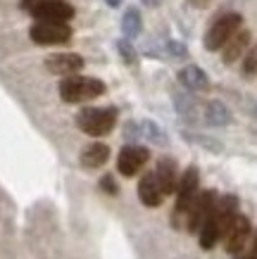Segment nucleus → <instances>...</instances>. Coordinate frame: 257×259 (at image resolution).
Listing matches in <instances>:
<instances>
[{
  "mask_svg": "<svg viewBox=\"0 0 257 259\" xmlns=\"http://www.w3.org/2000/svg\"><path fill=\"white\" fill-rule=\"evenodd\" d=\"M107 86L105 81L95 79V76H81V74H74V76H67V79L60 81V98H62L67 105H77V102H88L105 95Z\"/></svg>",
  "mask_w": 257,
  "mask_h": 259,
  "instance_id": "obj_1",
  "label": "nucleus"
},
{
  "mask_svg": "<svg viewBox=\"0 0 257 259\" xmlns=\"http://www.w3.org/2000/svg\"><path fill=\"white\" fill-rule=\"evenodd\" d=\"M198 186H200V171H198V166H188L186 171L181 174L179 188H176V204H174V212H171V226L174 228L186 226L188 209L198 197Z\"/></svg>",
  "mask_w": 257,
  "mask_h": 259,
  "instance_id": "obj_2",
  "label": "nucleus"
},
{
  "mask_svg": "<svg viewBox=\"0 0 257 259\" xmlns=\"http://www.w3.org/2000/svg\"><path fill=\"white\" fill-rule=\"evenodd\" d=\"M117 107H84L77 114V126L91 138H102L117 126Z\"/></svg>",
  "mask_w": 257,
  "mask_h": 259,
  "instance_id": "obj_3",
  "label": "nucleus"
},
{
  "mask_svg": "<svg viewBox=\"0 0 257 259\" xmlns=\"http://www.w3.org/2000/svg\"><path fill=\"white\" fill-rule=\"evenodd\" d=\"M19 8L36 22H67L74 19L77 10L67 0H22Z\"/></svg>",
  "mask_w": 257,
  "mask_h": 259,
  "instance_id": "obj_4",
  "label": "nucleus"
},
{
  "mask_svg": "<svg viewBox=\"0 0 257 259\" xmlns=\"http://www.w3.org/2000/svg\"><path fill=\"white\" fill-rule=\"evenodd\" d=\"M241 24H243V17L238 12H229V15L219 17L217 22L210 26V31L205 33V50H210V53L222 50L236 33L241 31Z\"/></svg>",
  "mask_w": 257,
  "mask_h": 259,
  "instance_id": "obj_5",
  "label": "nucleus"
},
{
  "mask_svg": "<svg viewBox=\"0 0 257 259\" xmlns=\"http://www.w3.org/2000/svg\"><path fill=\"white\" fill-rule=\"evenodd\" d=\"M29 38L36 46H67L71 43V26L67 22H33Z\"/></svg>",
  "mask_w": 257,
  "mask_h": 259,
  "instance_id": "obj_6",
  "label": "nucleus"
},
{
  "mask_svg": "<svg viewBox=\"0 0 257 259\" xmlns=\"http://www.w3.org/2000/svg\"><path fill=\"white\" fill-rule=\"evenodd\" d=\"M217 200H219L217 190H203V193H198V197H195V202L191 204L188 217H186V231L188 233H200V228H203L205 219L212 214Z\"/></svg>",
  "mask_w": 257,
  "mask_h": 259,
  "instance_id": "obj_7",
  "label": "nucleus"
},
{
  "mask_svg": "<svg viewBox=\"0 0 257 259\" xmlns=\"http://www.w3.org/2000/svg\"><path fill=\"white\" fill-rule=\"evenodd\" d=\"M150 159V150L143 148V145H124L119 150L117 157V171L126 179H131L136 174L143 171V166L148 164Z\"/></svg>",
  "mask_w": 257,
  "mask_h": 259,
  "instance_id": "obj_8",
  "label": "nucleus"
},
{
  "mask_svg": "<svg viewBox=\"0 0 257 259\" xmlns=\"http://www.w3.org/2000/svg\"><path fill=\"white\" fill-rule=\"evenodd\" d=\"M250 233H252V228H250V219L248 217H243V214H238V217L234 219V224L229 226L226 236H224L226 252H229V254H241V252L245 250L248 240H250Z\"/></svg>",
  "mask_w": 257,
  "mask_h": 259,
  "instance_id": "obj_9",
  "label": "nucleus"
},
{
  "mask_svg": "<svg viewBox=\"0 0 257 259\" xmlns=\"http://www.w3.org/2000/svg\"><path fill=\"white\" fill-rule=\"evenodd\" d=\"M46 69L55 76H74L84 69V57L77 55V53H55V55L46 57Z\"/></svg>",
  "mask_w": 257,
  "mask_h": 259,
  "instance_id": "obj_10",
  "label": "nucleus"
},
{
  "mask_svg": "<svg viewBox=\"0 0 257 259\" xmlns=\"http://www.w3.org/2000/svg\"><path fill=\"white\" fill-rule=\"evenodd\" d=\"M155 176L157 183L162 188V195H176V188H179V169H176V162L171 157H160L155 166Z\"/></svg>",
  "mask_w": 257,
  "mask_h": 259,
  "instance_id": "obj_11",
  "label": "nucleus"
},
{
  "mask_svg": "<svg viewBox=\"0 0 257 259\" xmlns=\"http://www.w3.org/2000/svg\"><path fill=\"white\" fill-rule=\"evenodd\" d=\"M138 200L145 207H160L164 200L162 195V188H160V183H157V176L155 171H145L140 176L138 181Z\"/></svg>",
  "mask_w": 257,
  "mask_h": 259,
  "instance_id": "obj_12",
  "label": "nucleus"
},
{
  "mask_svg": "<svg viewBox=\"0 0 257 259\" xmlns=\"http://www.w3.org/2000/svg\"><path fill=\"white\" fill-rule=\"evenodd\" d=\"M250 40H252V33L248 29H241L234 38L229 40L224 48H222V62L224 64H234L236 60H241L250 48Z\"/></svg>",
  "mask_w": 257,
  "mask_h": 259,
  "instance_id": "obj_13",
  "label": "nucleus"
},
{
  "mask_svg": "<svg viewBox=\"0 0 257 259\" xmlns=\"http://www.w3.org/2000/svg\"><path fill=\"white\" fill-rule=\"evenodd\" d=\"M109 159V145L107 143H88L84 150H81V166L84 169H100V166L107 164Z\"/></svg>",
  "mask_w": 257,
  "mask_h": 259,
  "instance_id": "obj_14",
  "label": "nucleus"
},
{
  "mask_svg": "<svg viewBox=\"0 0 257 259\" xmlns=\"http://www.w3.org/2000/svg\"><path fill=\"white\" fill-rule=\"evenodd\" d=\"M179 81L181 86H186L188 91H193V93H203L210 88V79H207V74H205L200 67H195V64H188L183 69L179 71Z\"/></svg>",
  "mask_w": 257,
  "mask_h": 259,
  "instance_id": "obj_15",
  "label": "nucleus"
},
{
  "mask_svg": "<svg viewBox=\"0 0 257 259\" xmlns=\"http://www.w3.org/2000/svg\"><path fill=\"white\" fill-rule=\"evenodd\" d=\"M205 124H210V126L231 124V112H229V107L219 100H210L205 105Z\"/></svg>",
  "mask_w": 257,
  "mask_h": 259,
  "instance_id": "obj_16",
  "label": "nucleus"
},
{
  "mask_svg": "<svg viewBox=\"0 0 257 259\" xmlns=\"http://www.w3.org/2000/svg\"><path fill=\"white\" fill-rule=\"evenodd\" d=\"M174 107H176V112H179L181 119H186V121H191V124H195L198 121V117H200V112H198V102L191 98V95L186 93H174Z\"/></svg>",
  "mask_w": 257,
  "mask_h": 259,
  "instance_id": "obj_17",
  "label": "nucleus"
},
{
  "mask_svg": "<svg viewBox=\"0 0 257 259\" xmlns=\"http://www.w3.org/2000/svg\"><path fill=\"white\" fill-rule=\"evenodd\" d=\"M122 31H124L126 40H133L140 31H143V17H140L138 8L124 10V17H122Z\"/></svg>",
  "mask_w": 257,
  "mask_h": 259,
  "instance_id": "obj_18",
  "label": "nucleus"
},
{
  "mask_svg": "<svg viewBox=\"0 0 257 259\" xmlns=\"http://www.w3.org/2000/svg\"><path fill=\"white\" fill-rule=\"evenodd\" d=\"M140 131H143V136H145L150 143H155V145H160V148H164V145L169 143L167 134H164L155 121H143V124H140Z\"/></svg>",
  "mask_w": 257,
  "mask_h": 259,
  "instance_id": "obj_19",
  "label": "nucleus"
},
{
  "mask_svg": "<svg viewBox=\"0 0 257 259\" xmlns=\"http://www.w3.org/2000/svg\"><path fill=\"white\" fill-rule=\"evenodd\" d=\"M243 76H255L257 74V43L248 48V53L243 55Z\"/></svg>",
  "mask_w": 257,
  "mask_h": 259,
  "instance_id": "obj_20",
  "label": "nucleus"
},
{
  "mask_svg": "<svg viewBox=\"0 0 257 259\" xmlns=\"http://www.w3.org/2000/svg\"><path fill=\"white\" fill-rule=\"evenodd\" d=\"M117 50H119V55H122V60H124L126 64H136V62H138V53H136V48L131 46V40L119 38L117 40Z\"/></svg>",
  "mask_w": 257,
  "mask_h": 259,
  "instance_id": "obj_21",
  "label": "nucleus"
},
{
  "mask_svg": "<svg viewBox=\"0 0 257 259\" xmlns=\"http://www.w3.org/2000/svg\"><path fill=\"white\" fill-rule=\"evenodd\" d=\"M100 188L105 190V193H107V195H119V186H117V181H115V176H112V174H105V176H102L100 179Z\"/></svg>",
  "mask_w": 257,
  "mask_h": 259,
  "instance_id": "obj_22",
  "label": "nucleus"
},
{
  "mask_svg": "<svg viewBox=\"0 0 257 259\" xmlns=\"http://www.w3.org/2000/svg\"><path fill=\"white\" fill-rule=\"evenodd\" d=\"M186 138H191V141H195V143H200V145H203V148H207V150L222 152V145H219V143H214L212 138H203V136H188V134H186Z\"/></svg>",
  "mask_w": 257,
  "mask_h": 259,
  "instance_id": "obj_23",
  "label": "nucleus"
},
{
  "mask_svg": "<svg viewBox=\"0 0 257 259\" xmlns=\"http://www.w3.org/2000/svg\"><path fill=\"white\" fill-rule=\"evenodd\" d=\"M167 50H169L171 55L174 57H181V60H183V57L188 55V50L183 46H181L179 40H167Z\"/></svg>",
  "mask_w": 257,
  "mask_h": 259,
  "instance_id": "obj_24",
  "label": "nucleus"
},
{
  "mask_svg": "<svg viewBox=\"0 0 257 259\" xmlns=\"http://www.w3.org/2000/svg\"><path fill=\"white\" fill-rule=\"evenodd\" d=\"M124 134H126V141H136L140 131H138V126H136V124H126V131H124Z\"/></svg>",
  "mask_w": 257,
  "mask_h": 259,
  "instance_id": "obj_25",
  "label": "nucleus"
},
{
  "mask_svg": "<svg viewBox=\"0 0 257 259\" xmlns=\"http://www.w3.org/2000/svg\"><path fill=\"white\" fill-rule=\"evenodd\" d=\"M143 5H148V8H160L162 5V0H140Z\"/></svg>",
  "mask_w": 257,
  "mask_h": 259,
  "instance_id": "obj_26",
  "label": "nucleus"
},
{
  "mask_svg": "<svg viewBox=\"0 0 257 259\" xmlns=\"http://www.w3.org/2000/svg\"><path fill=\"white\" fill-rule=\"evenodd\" d=\"M248 259H257V233H255V240H252V250H250Z\"/></svg>",
  "mask_w": 257,
  "mask_h": 259,
  "instance_id": "obj_27",
  "label": "nucleus"
},
{
  "mask_svg": "<svg viewBox=\"0 0 257 259\" xmlns=\"http://www.w3.org/2000/svg\"><path fill=\"white\" fill-rule=\"evenodd\" d=\"M105 3H107L109 8H119L122 5V0H105Z\"/></svg>",
  "mask_w": 257,
  "mask_h": 259,
  "instance_id": "obj_28",
  "label": "nucleus"
}]
</instances>
